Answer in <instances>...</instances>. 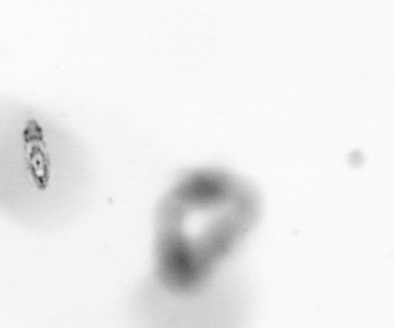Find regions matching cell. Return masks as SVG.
I'll return each instance as SVG.
<instances>
[{"label":"cell","mask_w":394,"mask_h":328,"mask_svg":"<svg viewBox=\"0 0 394 328\" xmlns=\"http://www.w3.org/2000/svg\"><path fill=\"white\" fill-rule=\"evenodd\" d=\"M258 212L254 189L227 171L202 168L181 176L158 213V273L165 290L189 300L218 290L225 262Z\"/></svg>","instance_id":"1"},{"label":"cell","mask_w":394,"mask_h":328,"mask_svg":"<svg viewBox=\"0 0 394 328\" xmlns=\"http://www.w3.org/2000/svg\"><path fill=\"white\" fill-rule=\"evenodd\" d=\"M27 168L35 186L45 190L51 175L50 157L40 126L35 119L28 121L23 131Z\"/></svg>","instance_id":"2"}]
</instances>
